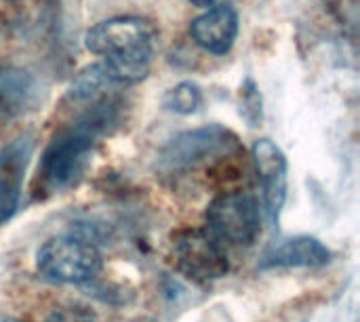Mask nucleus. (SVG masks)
<instances>
[{
    "instance_id": "obj_1",
    "label": "nucleus",
    "mask_w": 360,
    "mask_h": 322,
    "mask_svg": "<svg viewBox=\"0 0 360 322\" xmlns=\"http://www.w3.org/2000/svg\"><path fill=\"white\" fill-rule=\"evenodd\" d=\"M84 46L101 57L97 65L110 84H135L150 72L156 30L141 17H112L84 34Z\"/></svg>"
},
{
    "instance_id": "obj_2",
    "label": "nucleus",
    "mask_w": 360,
    "mask_h": 322,
    "mask_svg": "<svg viewBox=\"0 0 360 322\" xmlns=\"http://www.w3.org/2000/svg\"><path fill=\"white\" fill-rule=\"evenodd\" d=\"M116 120V103L99 101L76 122L68 124L49 141L40 160V179L46 190H61L82 173L93 146Z\"/></svg>"
},
{
    "instance_id": "obj_3",
    "label": "nucleus",
    "mask_w": 360,
    "mask_h": 322,
    "mask_svg": "<svg viewBox=\"0 0 360 322\" xmlns=\"http://www.w3.org/2000/svg\"><path fill=\"white\" fill-rule=\"evenodd\" d=\"M99 249L80 236H55L36 253V270L51 283L84 285L101 272Z\"/></svg>"
},
{
    "instance_id": "obj_4",
    "label": "nucleus",
    "mask_w": 360,
    "mask_h": 322,
    "mask_svg": "<svg viewBox=\"0 0 360 322\" xmlns=\"http://www.w3.org/2000/svg\"><path fill=\"white\" fill-rule=\"evenodd\" d=\"M238 150L234 133L224 127H202L177 135L169 146L162 148L158 156V169L165 175L190 173L196 167L207 165L215 158H226Z\"/></svg>"
},
{
    "instance_id": "obj_5",
    "label": "nucleus",
    "mask_w": 360,
    "mask_h": 322,
    "mask_svg": "<svg viewBox=\"0 0 360 322\" xmlns=\"http://www.w3.org/2000/svg\"><path fill=\"white\" fill-rule=\"evenodd\" d=\"M207 228L217 243L249 247L262 232V211L247 192H226L207 207Z\"/></svg>"
},
{
    "instance_id": "obj_6",
    "label": "nucleus",
    "mask_w": 360,
    "mask_h": 322,
    "mask_svg": "<svg viewBox=\"0 0 360 322\" xmlns=\"http://www.w3.org/2000/svg\"><path fill=\"white\" fill-rule=\"evenodd\" d=\"M173 259L177 270L196 283L219 281L230 270L221 243L205 230H184L175 234Z\"/></svg>"
},
{
    "instance_id": "obj_7",
    "label": "nucleus",
    "mask_w": 360,
    "mask_h": 322,
    "mask_svg": "<svg viewBox=\"0 0 360 322\" xmlns=\"http://www.w3.org/2000/svg\"><path fill=\"white\" fill-rule=\"evenodd\" d=\"M253 165L259 179L268 221L276 226L287 200V158L274 141L259 139L253 146Z\"/></svg>"
},
{
    "instance_id": "obj_8",
    "label": "nucleus",
    "mask_w": 360,
    "mask_h": 322,
    "mask_svg": "<svg viewBox=\"0 0 360 322\" xmlns=\"http://www.w3.org/2000/svg\"><path fill=\"white\" fill-rule=\"evenodd\" d=\"M192 40L211 55H226L238 36V15L230 4L211 6L190 25Z\"/></svg>"
},
{
    "instance_id": "obj_9",
    "label": "nucleus",
    "mask_w": 360,
    "mask_h": 322,
    "mask_svg": "<svg viewBox=\"0 0 360 322\" xmlns=\"http://www.w3.org/2000/svg\"><path fill=\"white\" fill-rule=\"evenodd\" d=\"M331 262V251L312 236H295L268 249L259 259V270L276 268H323Z\"/></svg>"
},
{
    "instance_id": "obj_10",
    "label": "nucleus",
    "mask_w": 360,
    "mask_h": 322,
    "mask_svg": "<svg viewBox=\"0 0 360 322\" xmlns=\"http://www.w3.org/2000/svg\"><path fill=\"white\" fill-rule=\"evenodd\" d=\"M40 82L23 67L0 63V114L23 116L38 108Z\"/></svg>"
},
{
    "instance_id": "obj_11",
    "label": "nucleus",
    "mask_w": 360,
    "mask_h": 322,
    "mask_svg": "<svg viewBox=\"0 0 360 322\" xmlns=\"http://www.w3.org/2000/svg\"><path fill=\"white\" fill-rule=\"evenodd\" d=\"M27 150L21 143L0 154V226L15 213L21 196V179L25 171Z\"/></svg>"
},
{
    "instance_id": "obj_12",
    "label": "nucleus",
    "mask_w": 360,
    "mask_h": 322,
    "mask_svg": "<svg viewBox=\"0 0 360 322\" xmlns=\"http://www.w3.org/2000/svg\"><path fill=\"white\" fill-rule=\"evenodd\" d=\"M162 105L173 114H181V116L194 114L202 105V91L196 82H190V80L179 82L165 93Z\"/></svg>"
},
{
    "instance_id": "obj_13",
    "label": "nucleus",
    "mask_w": 360,
    "mask_h": 322,
    "mask_svg": "<svg viewBox=\"0 0 360 322\" xmlns=\"http://www.w3.org/2000/svg\"><path fill=\"white\" fill-rule=\"evenodd\" d=\"M194 6H205V8H211V6H224V4H232L234 0H190Z\"/></svg>"
},
{
    "instance_id": "obj_14",
    "label": "nucleus",
    "mask_w": 360,
    "mask_h": 322,
    "mask_svg": "<svg viewBox=\"0 0 360 322\" xmlns=\"http://www.w3.org/2000/svg\"><path fill=\"white\" fill-rule=\"evenodd\" d=\"M0 322H19L17 318H11V316H0Z\"/></svg>"
},
{
    "instance_id": "obj_15",
    "label": "nucleus",
    "mask_w": 360,
    "mask_h": 322,
    "mask_svg": "<svg viewBox=\"0 0 360 322\" xmlns=\"http://www.w3.org/2000/svg\"><path fill=\"white\" fill-rule=\"evenodd\" d=\"M4 2H19V0H4Z\"/></svg>"
}]
</instances>
